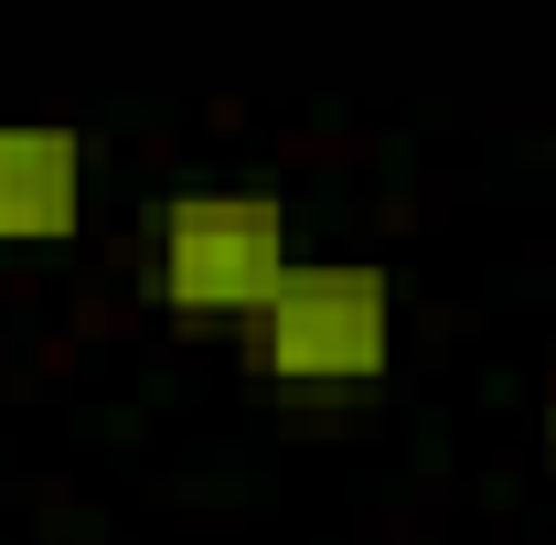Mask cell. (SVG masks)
<instances>
[{"label":"cell","mask_w":556,"mask_h":545,"mask_svg":"<svg viewBox=\"0 0 556 545\" xmlns=\"http://www.w3.org/2000/svg\"><path fill=\"white\" fill-rule=\"evenodd\" d=\"M236 364L257 385H300V396H353L386 385L396 364V278L364 257H289V268L236 310Z\"/></svg>","instance_id":"6da1fadb"},{"label":"cell","mask_w":556,"mask_h":545,"mask_svg":"<svg viewBox=\"0 0 556 545\" xmlns=\"http://www.w3.org/2000/svg\"><path fill=\"white\" fill-rule=\"evenodd\" d=\"M86 225V139L65 118H0V246H65Z\"/></svg>","instance_id":"3957f363"},{"label":"cell","mask_w":556,"mask_h":545,"mask_svg":"<svg viewBox=\"0 0 556 545\" xmlns=\"http://www.w3.org/2000/svg\"><path fill=\"white\" fill-rule=\"evenodd\" d=\"M546 460H556V375H546Z\"/></svg>","instance_id":"277c9868"},{"label":"cell","mask_w":556,"mask_h":545,"mask_svg":"<svg viewBox=\"0 0 556 545\" xmlns=\"http://www.w3.org/2000/svg\"><path fill=\"white\" fill-rule=\"evenodd\" d=\"M300 257V225L278 193H247V182H193V193H161L150 225H139V268H150V300L172 321H204V332H236V310L268 289L278 268Z\"/></svg>","instance_id":"7a4b0ae2"}]
</instances>
